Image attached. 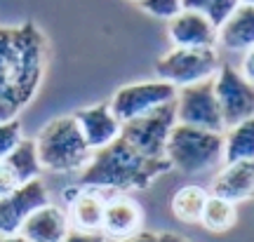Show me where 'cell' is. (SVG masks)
Listing matches in <instances>:
<instances>
[{"label":"cell","instance_id":"7","mask_svg":"<svg viewBox=\"0 0 254 242\" xmlns=\"http://www.w3.org/2000/svg\"><path fill=\"white\" fill-rule=\"evenodd\" d=\"M174 99H177L174 85L165 80H144L120 87L113 94L109 106L120 122H129V120L148 116L151 111H158L167 104H174Z\"/></svg>","mask_w":254,"mask_h":242},{"label":"cell","instance_id":"1","mask_svg":"<svg viewBox=\"0 0 254 242\" xmlns=\"http://www.w3.org/2000/svg\"><path fill=\"white\" fill-rule=\"evenodd\" d=\"M50 45L33 21L0 26V120L19 118L45 80Z\"/></svg>","mask_w":254,"mask_h":242},{"label":"cell","instance_id":"17","mask_svg":"<svg viewBox=\"0 0 254 242\" xmlns=\"http://www.w3.org/2000/svg\"><path fill=\"white\" fill-rule=\"evenodd\" d=\"M217 43L231 52H247L254 47V5H238L228 19L217 26Z\"/></svg>","mask_w":254,"mask_h":242},{"label":"cell","instance_id":"26","mask_svg":"<svg viewBox=\"0 0 254 242\" xmlns=\"http://www.w3.org/2000/svg\"><path fill=\"white\" fill-rule=\"evenodd\" d=\"M64 242H109L101 233H90V231H75L71 228L68 235L64 238Z\"/></svg>","mask_w":254,"mask_h":242},{"label":"cell","instance_id":"31","mask_svg":"<svg viewBox=\"0 0 254 242\" xmlns=\"http://www.w3.org/2000/svg\"><path fill=\"white\" fill-rule=\"evenodd\" d=\"M243 5H254V0H240Z\"/></svg>","mask_w":254,"mask_h":242},{"label":"cell","instance_id":"9","mask_svg":"<svg viewBox=\"0 0 254 242\" xmlns=\"http://www.w3.org/2000/svg\"><path fill=\"white\" fill-rule=\"evenodd\" d=\"M214 94L221 108L224 125L233 127L247 118H254V85L231 63H221L214 75Z\"/></svg>","mask_w":254,"mask_h":242},{"label":"cell","instance_id":"25","mask_svg":"<svg viewBox=\"0 0 254 242\" xmlns=\"http://www.w3.org/2000/svg\"><path fill=\"white\" fill-rule=\"evenodd\" d=\"M21 183L17 181V177H14V172L7 167V162L0 160V197L7 195V193H12L14 188H19Z\"/></svg>","mask_w":254,"mask_h":242},{"label":"cell","instance_id":"6","mask_svg":"<svg viewBox=\"0 0 254 242\" xmlns=\"http://www.w3.org/2000/svg\"><path fill=\"white\" fill-rule=\"evenodd\" d=\"M174 113H177V122L179 125L207 129V132H219V134L226 132L224 118H221V108H219L217 94H214V78L177 90Z\"/></svg>","mask_w":254,"mask_h":242},{"label":"cell","instance_id":"18","mask_svg":"<svg viewBox=\"0 0 254 242\" xmlns=\"http://www.w3.org/2000/svg\"><path fill=\"white\" fill-rule=\"evenodd\" d=\"M209 193L198 183H189V186H182L172 195V214L184 221V224H200V216H202V209L207 205Z\"/></svg>","mask_w":254,"mask_h":242},{"label":"cell","instance_id":"19","mask_svg":"<svg viewBox=\"0 0 254 242\" xmlns=\"http://www.w3.org/2000/svg\"><path fill=\"white\" fill-rule=\"evenodd\" d=\"M254 160V118L228 127L224 136V162Z\"/></svg>","mask_w":254,"mask_h":242},{"label":"cell","instance_id":"13","mask_svg":"<svg viewBox=\"0 0 254 242\" xmlns=\"http://www.w3.org/2000/svg\"><path fill=\"white\" fill-rule=\"evenodd\" d=\"M109 193L97 188H80L75 186L66 193L68 200V221L75 231H90V233H101V221H104V207H106Z\"/></svg>","mask_w":254,"mask_h":242},{"label":"cell","instance_id":"28","mask_svg":"<svg viewBox=\"0 0 254 242\" xmlns=\"http://www.w3.org/2000/svg\"><path fill=\"white\" fill-rule=\"evenodd\" d=\"M118 242H158V235L151 233V231H141V233L132 235V238H125V240H118Z\"/></svg>","mask_w":254,"mask_h":242},{"label":"cell","instance_id":"22","mask_svg":"<svg viewBox=\"0 0 254 242\" xmlns=\"http://www.w3.org/2000/svg\"><path fill=\"white\" fill-rule=\"evenodd\" d=\"M184 9H193V12H200L214 24V26H221L228 19V14L240 5V0H182Z\"/></svg>","mask_w":254,"mask_h":242},{"label":"cell","instance_id":"8","mask_svg":"<svg viewBox=\"0 0 254 242\" xmlns=\"http://www.w3.org/2000/svg\"><path fill=\"white\" fill-rule=\"evenodd\" d=\"M174 125H177L174 104H167V106L158 108V111H151L148 116L123 122L120 136L148 158H165L167 139H170V132H172Z\"/></svg>","mask_w":254,"mask_h":242},{"label":"cell","instance_id":"14","mask_svg":"<svg viewBox=\"0 0 254 242\" xmlns=\"http://www.w3.org/2000/svg\"><path fill=\"white\" fill-rule=\"evenodd\" d=\"M167 36L174 47H214L217 45V26L205 14L182 9L170 19Z\"/></svg>","mask_w":254,"mask_h":242},{"label":"cell","instance_id":"23","mask_svg":"<svg viewBox=\"0 0 254 242\" xmlns=\"http://www.w3.org/2000/svg\"><path fill=\"white\" fill-rule=\"evenodd\" d=\"M24 139L21 132V120L12 118V120H0V160H5L9 153L14 151Z\"/></svg>","mask_w":254,"mask_h":242},{"label":"cell","instance_id":"32","mask_svg":"<svg viewBox=\"0 0 254 242\" xmlns=\"http://www.w3.org/2000/svg\"><path fill=\"white\" fill-rule=\"evenodd\" d=\"M132 2H136V0H132Z\"/></svg>","mask_w":254,"mask_h":242},{"label":"cell","instance_id":"10","mask_svg":"<svg viewBox=\"0 0 254 242\" xmlns=\"http://www.w3.org/2000/svg\"><path fill=\"white\" fill-rule=\"evenodd\" d=\"M50 205V193L43 179L21 183L19 188L0 197V238L17 235L36 209Z\"/></svg>","mask_w":254,"mask_h":242},{"label":"cell","instance_id":"24","mask_svg":"<svg viewBox=\"0 0 254 242\" xmlns=\"http://www.w3.org/2000/svg\"><path fill=\"white\" fill-rule=\"evenodd\" d=\"M136 5L144 9L146 14H151L155 19H167V21L184 9L182 0H136Z\"/></svg>","mask_w":254,"mask_h":242},{"label":"cell","instance_id":"2","mask_svg":"<svg viewBox=\"0 0 254 242\" xmlns=\"http://www.w3.org/2000/svg\"><path fill=\"white\" fill-rule=\"evenodd\" d=\"M170 170L172 165L167 158H148L118 136L111 146L92 153V160L80 172L78 186L104 193L144 190Z\"/></svg>","mask_w":254,"mask_h":242},{"label":"cell","instance_id":"15","mask_svg":"<svg viewBox=\"0 0 254 242\" xmlns=\"http://www.w3.org/2000/svg\"><path fill=\"white\" fill-rule=\"evenodd\" d=\"M68 231H71V221L66 209L50 202L28 216L19 235L28 242H64Z\"/></svg>","mask_w":254,"mask_h":242},{"label":"cell","instance_id":"4","mask_svg":"<svg viewBox=\"0 0 254 242\" xmlns=\"http://www.w3.org/2000/svg\"><path fill=\"white\" fill-rule=\"evenodd\" d=\"M165 158L172 170H179L186 177H200L224 160V134L177 122L167 139Z\"/></svg>","mask_w":254,"mask_h":242},{"label":"cell","instance_id":"11","mask_svg":"<svg viewBox=\"0 0 254 242\" xmlns=\"http://www.w3.org/2000/svg\"><path fill=\"white\" fill-rule=\"evenodd\" d=\"M144 209L125 193H109L106 207H104V221H101V235L106 240H125L141 233L144 228Z\"/></svg>","mask_w":254,"mask_h":242},{"label":"cell","instance_id":"5","mask_svg":"<svg viewBox=\"0 0 254 242\" xmlns=\"http://www.w3.org/2000/svg\"><path fill=\"white\" fill-rule=\"evenodd\" d=\"M219 66L221 61L217 47H172L155 61V75L158 80H165L182 90L214 78Z\"/></svg>","mask_w":254,"mask_h":242},{"label":"cell","instance_id":"20","mask_svg":"<svg viewBox=\"0 0 254 242\" xmlns=\"http://www.w3.org/2000/svg\"><path fill=\"white\" fill-rule=\"evenodd\" d=\"M5 162H7L9 170L14 172L19 183H28V181L40 179L43 165H40V158H38L36 139H21V144L5 158Z\"/></svg>","mask_w":254,"mask_h":242},{"label":"cell","instance_id":"21","mask_svg":"<svg viewBox=\"0 0 254 242\" xmlns=\"http://www.w3.org/2000/svg\"><path fill=\"white\" fill-rule=\"evenodd\" d=\"M200 224L209 233H226L238 224V207L228 200L209 195L207 205L202 209V216H200Z\"/></svg>","mask_w":254,"mask_h":242},{"label":"cell","instance_id":"30","mask_svg":"<svg viewBox=\"0 0 254 242\" xmlns=\"http://www.w3.org/2000/svg\"><path fill=\"white\" fill-rule=\"evenodd\" d=\"M0 242H28V240H24L21 235H5V238H0Z\"/></svg>","mask_w":254,"mask_h":242},{"label":"cell","instance_id":"16","mask_svg":"<svg viewBox=\"0 0 254 242\" xmlns=\"http://www.w3.org/2000/svg\"><path fill=\"white\" fill-rule=\"evenodd\" d=\"M228 202H245L254 197V160L243 162H226L212 181V193Z\"/></svg>","mask_w":254,"mask_h":242},{"label":"cell","instance_id":"12","mask_svg":"<svg viewBox=\"0 0 254 242\" xmlns=\"http://www.w3.org/2000/svg\"><path fill=\"white\" fill-rule=\"evenodd\" d=\"M73 118H75V122L82 132V139H85V144L92 153L111 146L123 132V122L116 118L109 104L80 108V111L73 113Z\"/></svg>","mask_w":254,"mask_h":242},{"label":"cell","instance_id":"29","mask_svg":"<svg viewBox=\"0 0 254 242\" xmlns=\"http://www.w3.org/2000/svg\"><path fill=\"white\" fill-rule=\"evenodd\" d=\"M158 242H190L177 233H158Z\"/></svg>","mask_w":254,"mask_h":242},{"label":"cell","instance_id":"3","mask_svg":"<svg viewBox=\"0 0 254 242\" xmlns=\"http://www.w3.org/2000/svg\"><path fill=\"white\" fill-rule=\"evenodd\" d=\"M36 148L43 170L52 174H75L85 170L92 160V151L85 144L73 116L50 120L36 136Z\"/></svg>","mask_w":254,"mask_h":242},{"label":"cell","instance_id":"27","mask_svg":"<svg viewBox=\"0 0 254 242\" xmlns=\"http://www.w3.org/2000/svg\"><path fill=\"white\" fill-rule=\"evenodd\" d=\"M238 71L243 73V78H245L247 82L254 85V47H250L247 52H243V63H240Z\"/></svg>","mask_w":254,"mask_h":242}]
</instances>
